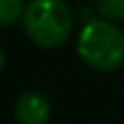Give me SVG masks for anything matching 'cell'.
I'll use <instances>...</instances> for the list:
<instances>
[{"label": "cell", "mask_w": 124, "mask_h": 124, "mask_svg": "<svg viewBox=\"0 0 124 124\" xmlns=\"http://www.w3.org/2000/svg\"><path fill=\"white\" fill-rule=\"evenodd\" d=\"M26 37L39 48H59L72 33V11L65 0H31L22 15Z\"/></svg>", "instance_id": "obj_2"}, {"label": "cell", "mask_w": 124, "mask_h": 124, "mask_svg": "<svg viewBox=\"0 0 124 124\" xmlns=\"http://www.w3.org/2000/svg\"><path fill=\"white\" fill-rule=\"evenodd\" d=\"M24 0H0V26H11L24 15Z\"/></svg>", "instance_id": "obj_4"}, {"label": "cell", "mask_w": 124, "mask_h": 124, "mask_svg": "<svg viewBox=\"0 0 124 124\" xmlns=\"http://www.w3.org/2000/svg\"><path fill=\"white\" fill-rule=\"evenodd\" d=\"M76 52L85 65L98 72H116L124 65V33L111 22L89 20L78 33Z\"/></svg>", "instance_id": "obj_1"}, {"label": "cell", "mask_w": 124, "mask_h": 124, "mask_svg": "<svg viewBox=\"0 0 124 124\" xmlns=\"http://www.w3.org/2000/svg\"><path fill=\"white\" fill-rule=\"evenodd\" d=\"M96 9L109 20H124V0H96Z\"/></svg>", "instance_id": "obj_5"}, {"label": "cell", "mask_w": 124, "mask_h": 124, "mask_svg": "<svg viewBox=\"0 0 124 124\" xmlns=\"http://www.w3.org/2000/svg\"><path fill=\"white\" fill-rule=\"evenodd\" d=\"M4 61H7V57H4V50L0 48V72H2V68H4Z\"/></svg>", "instance_id": "obj_6"}, {"label": "cell", "mask_w": 124, "mask_h": 124, "mask_svg": "<svg viewBox=\"0 0 124 124\" xmlns=\"http://www.w3.org/2000/svg\"><path fill=\"white\" fill-rule=\"evenodd\" d=\"M13 116L17 124H48L52 116L50 100L39 92H24L13 105Z\"/></svg>", "instance_id": "obj_3"}]
</instances>
